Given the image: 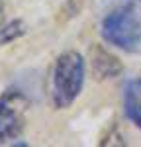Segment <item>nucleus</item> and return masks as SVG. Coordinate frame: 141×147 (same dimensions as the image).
Returning a JSON list of instances; mask_svg holds the SVG:
<instances>
[{"label": "nucleus", "instance_id": "f257e3e1", "mask_svg": "<svg viewBox=\"0 0 141 147\" xmlns=\"http://www.w3.org/2000/svg\"><path fill=\"white\" fill-rule=\"evenodd\" d=\"M86 80V63L84 57L75 51L67 49L55 59L51 71V102L53 108L67 110L75 100L81 96Z\"/></svg>", "mask_w": 141, "mask_h": 147}, {"label": "nucleus", "instance_id": "f03ea898", "mask_svg": "<svg viewBox=\"0 0 141 147\" xmlns=\"http://www.w3.org/2000/svg\"><path fill=\"white\" fill-rule=\"evenodd\" d=\"M100 35L108 45L124 53L141 51V16L129 4L117 6L102 18Z\"/></svg>", "mask_w": 141, "mask_h": 147}, {"label": "nucleus", "instance_id": "7ed1b4c3", "mask_svg": "<svg viewBox=\"0 0 141 147\" xmlns=\"http://www.w3.org/2000/svg\"><path fill=\"white\" fill-rule=\"evenodd\" d=\"M28 106V96L16 86H10L0 94V145L14 143L23 134Z\"/></svg>", "mask_w": 141, "mask_h": 147}, {"label": "nucleus", "instance_id": "20e7f679", "mask_svg": "<svg viewBox=\"0 0 141 147\" xmlns=\"http://www.w3.org/2000/svg\"><path fill=\"white\" fill-rule=\"evenodd\" d=\"M90 67H92V73L96 75L98 80H104V79H114L122 73V63L120 59L114 57L112 53H108L102 45L94 47L92 53H90Z\"/></svg>", "mask_w": 141, "mask_h": 147}, {"label": "nucleus", "instance_id": "39448f33", "mask_svg": "<svg viewBox=\"0 0 141 147\" xmlns=\"http://www.w3.org/2000/svg\"><path fill=\"white\" fill-rule=\"evenodd\" d=\"M124 112L129 122L141 129V77L129 79L124 86Z\"/></svg>", "mask_w": 141, "mask_h": 147}, {"label": "nucleus", "instance_id": "423d86ee", "mask_svg": "<svg viewBox=\"0 0 141 147\" xmlns=\"http://www.w3.org/2000/svg\"><path fill=\"white\" fill-rule=\"evenodd\" d=\"M26 32H28V26L23 20H12L8 24H2L0 26V49L20 39L22 35H26Z\"/></svg>", "mask_w": 141, "mask_h": 147}, {"label": "nucleus", "instance_id": "0eeeda50", "mask_svg": "<svg viewBox=\"0 0 141 147\" xmlns=\"http://www.w3.org/2000/svg\"><path fill=\"white\" fill-rule=\"evenodd\" d=\"M4 14H6V10H4V2L0 0V26H2V22H4Z\"/></svg>", "mask_w": 141, "mask_h": 147}]
</instances>
